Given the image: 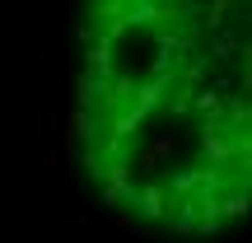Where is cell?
Wrapping results in <instances>:
<instances>
[{
	"instance_id": "6da1fadb",
	"label": "cell",
	"mask_w": 252,
	"mask_h": 243,
	"mask_svg": "<svg viewBox=\"0 0 252 243\" xmlns=\"http://www.w3.org/2000/svg\"><path fill=\"white\" fill-rule=\"evenodd\" d=\"M65 150L112 220L220 239L252 220V0H75Z\"/></svg>"
}]
</instances>
